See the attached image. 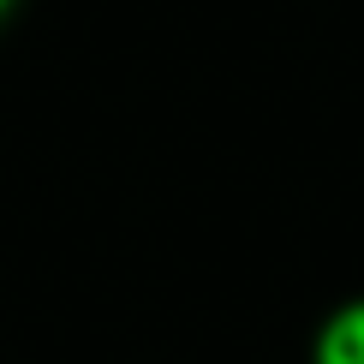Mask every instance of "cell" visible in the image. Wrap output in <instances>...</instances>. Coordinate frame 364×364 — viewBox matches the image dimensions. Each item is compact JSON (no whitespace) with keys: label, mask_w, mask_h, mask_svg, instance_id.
Segmentation results:
<instances>
[{"label":"cell","mask_w":364,"mask_h":364,"mask_svg":"<svg viewBox=\"0 0 364 364\" xmlns=\"http://www.w3.org/2000/svg\"><path fill=\"white\" fill-rule=\"evenodd\" d=\"M311 364H364V299L341 305L323 328H316V353H311Z\"/></svg>","instance_id":"6da1fadb"},{"label":"cell","mask_w":364,"mask_h":364,"mask_svg":"<svg viewBox=\"0 0 364 364\" xmlns=\"http://www.w3.org/2000/svg\"><path fill=\"white\" fill-rule=\"evenodd\" d=\"M6 6H12V0H0V12H6Z\"/></svg>","instance_id":"7a4b0ae2"}]
</instances>
